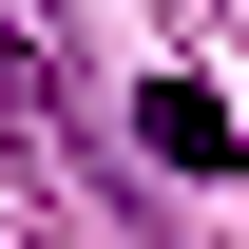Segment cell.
Listing matches in <instances>:
<instances>
[{"label": "cell", "instance_id": "6da1fadb", "mask_svg": "<svg viewBox=\"0 0 249 249\" xmlns=\"http://www.w3.org/2000/svg\"><path fill=\"white\" fill-rule=\"evenodd\" d=\"M0 96L77 134V38H58V0H0Z\"/></svg>", "mask_w": 249, "mask_h": 249}, {"label": "cell", "instance_id": "7a4b0ae2", "mask_svg": "<svg viewBox=\"0 0 249 249\" xmlns=\"http://www.w3.org/2000/svg\"><path fill=\"white\" fill-rule=\"evenodd\" d=\"M134 134H154V173H230V154H249V134H230L192 77H154V96H134Z\"/></svg>", "mask_w": 249, "mask_h": 249}]
</instances>
